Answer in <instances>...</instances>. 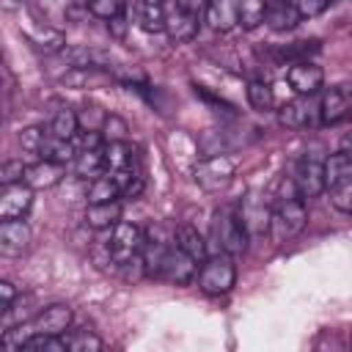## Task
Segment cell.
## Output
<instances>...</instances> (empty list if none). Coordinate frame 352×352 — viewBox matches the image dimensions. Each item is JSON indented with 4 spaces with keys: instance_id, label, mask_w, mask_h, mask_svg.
<instances>
[{
    "instance_id": "6da1fadb",
    "label": "cell",
    "mask_w": 352,
    "mask_h": 352,
    "mask_svg": "<svg viewBox=\"0 0 352 352\" xmlns=\"http://www.w3.org/2000/svg\"><path fill=\"white\" fill-rule=\"evenodd\" d=\"M72 322H74L72 308H69L66 302H52V305L41 308L36 316H30V319L19 322L14 330L8 327V333H6V338H3V344H0V346L19 349V346H22V341H25L28 336H36V333H44V336H63V333H69V330H72Z\"/></svg>"
},
{
    "instance_id": "7a4b0ae2",
    "label": "cell",
    "mask_w": 352,
    "mask_h": 352,
    "mask_svg": "<svg viewBox=\"0 0 352 352\" xmlns=\"http://www.w3.org/2000/svg\"><path fill=\"white\" fill-rule=\"evenodd\" d=\"M308 226V206L300 195H289L280 198L272 209H270V228L267 234L275 242H289L297 234H302V228Z\"/></svg>"
},
{
    "instance_id": "3957f363",
    "label": "cell",
    "mask_w": 352,
    "mask_h": 352,
    "mask_svg": "<svg viewBox=\"0 0 352 352\" xmlns=\"http://www.w3.org/2000/svg\"><path fill=\"white\" fill-rule=\"evenodd\" d=\"M195 278H198V289L209 297H220V294H228L236 283V264H234V256L228 253H214V256H206L201 261V270H195Z\"/></svg>"
},
{
    "instance_id": "277c9868",
    "label": "cell",
    "mask_w": 352,
    "mask_h": 352,
    "mask_svg": "<svg viewBox=\"0 0 352 352\" xmlns=\"http://www.w3.org/2000/svg\"><path fill=\"white\" fill-rule=\"evenodd\" d=\"M143 236H146V231H143L138 223L118 220V223L110 228V239L104 242V245H107V253H110V261H113L116 267H121V264L132 261L135 256H140Z\"/></svg>"
},
{
    "instance_id": "5b68a950",
    "label": "cell",
    "mask_w": 352,
    "mask_h": 352,
    "mask_svg": "<svg viewBox=\"0 0 352 352\" xmlns=\"http://www.w3.org/2000/svg\"><path fill=\"white\" fill-rule=\"evenodd\" d=\"M234 173H236V165L231 157L226 154H212V157H204L195 170H192V179L201 190L206 192H220L226 190L231 182H234Z\"/></svg>"
},
{
    "instance_id": "8992f818",
    "label": "cell",
    "mask_w": 352,
    "mask_h": 352,
    "mask_svg": "<svg viewBox=\"0 0 352 352\" xmlns=\"http://www.w3.org/2000/svg\"><path fill=\"white\" fill-rule=\"evenodd\" d=\"M214 239H217V248L220 253H228V256H242L248 250V242H250V234L242 223V217L236 212H217L214 217Z\"/></svg>"
},
{
    "instance_id": "52a82bcc",
    "label": "cell",
    "mask_w": 352,
    "mask_h": 352,
    "mask_svg": "<svg viewBox=\"0 0 352 352\" xmlns=\"http://www.w3.org/2000/svg\"><path fill=\"white\" fill-rule=\"evenodd\" d=\"M19 28H22V33H25V38H28L38 52L58 55V52L66 47V36H63V30L55 28V25H50L47 19H41L36 11H30L28 19H25Z\"/></svg>"
},
{
    "instance_id": "ba28073f",
    "label": "cell",
    "mask_w": 352,
    "mask_h": 352,
    "mask_svg": "<svg viewBox=\"0 0 352 352\" xmlns=\"http://www.w3.org/2000/svg\"><path fill=\"white\" fill-rule=\"evenodd\" d=\"M352 107V88L346 82L330 85L319 96V124L322 126H336L349 116Z\"/></svg>"
},
{
    "instance_id": "9c48e42d",
    "label": "cell",
    "mask_w": 352,
    "mask_h": 352,
    "mask_svg": "<svg viewBox=\"0 0 352 352\" xmlns=\"http://www.w3.org/2000/svg\"><path fill=\"white\" fill-rule=\"evenodd\" d=\"M286 82L297 96H316L324 88V72L314 60H294L286 69Z\"/></svg>"
},
{
    "instance_id": "30bf717a",
    "label": "cell",
    "mask_w": 352,
    "mask_h": 352,
    "mask_svg": "<svg viewBox=\"0 0 352 352\" xmlns=\"http://www.w3.org/2000/svg\"><path fill=\"white\" fill-rule=\"evenodd\" d=\"M294 192L305 201V198H319L324 192V173H322V160L316 157H302L294 165V176H292Z\"/></svg>"
},
{
    "instance_id": "8fae6325",
    "label": "cell",
    "mask_w": 352,
    "mask_h": 352,
    "mask_svg": "<svg viewBox=\"0 0 352 352\" xmlns=\"http://www.w3.org/2000/svg\"><path fill=\"white\" fill-rule=\"evenodd\" d=\"M33 242V231L25 223V217L3 220L0 223V258H16L22 256Z\"/></svg>"
},
{
    "instance_id": "7c38bea8",
    "label": "cell",
    "mask_w": 352,
    "mask_h": 352,
    "mask_svg": "<svg viewBox=\"0 0 352 352\" xmlns=\"http://www.w3.org/2000/svg\"><path fill=\"white\" fill-rule=\"evenodd\" d=\"M30 206H33V190L25 182L0 184V223L25 217L30 212Z\"/></svg>"
},
{
    "instance_id": "4fadbf2b",
    "label": "cell",
    "mask_w": 352,
    "mask_h": 352,
    "mask_svg": "<svg viewBox=\"0 0 352 352\" xmlns=\"http://www.w3.org/2000/svg\"><path fill=\"white\" fill-rule=\"evenodd\" d=\"M278 121L289 129H305L311 124H319V102H314V96H297L278 110Z\"/></svg>"
},
{
    "instance_id": "5bb4252c",
    "label": "cell",
    "mask_w": 352,
    "mask_h": 352,
    "mask_svg": "<svg viewBox=\"0 0 352 352\" xmlns=\"http://www.w3.org/2000/svg\"><path fill=\"white\" fill-rule=\"evenodd\" d=\"M63 173H66V165H58L52 160H36L30 165H25V173H22V182L30 187V190H50L55 184L63 182Z\"/></svg>"
},
{
    "instance_id": "9a60e30c",
    "label": "cell",
    "mask_w": 352,
    "mask_h": 352,
    "mask_svg": "<svg viewBox=\"0 0 352 352\" xmlns=\"http://www.w3.org/2000/svg\"><path fill=\"white\" fill-rule=\"evenodd\" d=\"M198 25H201V16L198 14H190V11H182V8H170L165 11V30L170 41L182 44V41H192L195 33H198Z\"/></svg>"
},
{
    "instance_id": "2e32d148",
    "label": "cell",
    "mask_w": 352,
    "mask_h": 352,
    "mask_svg": "<svg viewBox=\"0 0 352 352\" xmlns=\"http://www.w3.org/2000/svg\"><path fill=\"white\" fill-rule=\"evenodd\" d=\"M204 22L214 33H231L236 28V0H206Z\"/></svg>"
},
{
    "instance_id": "e0dca14e",
    "label": "cell",
    "mask_w": 352,
    "mask_h": 352,
    "mask_svg": "<svg viewBox=\"0 0 352 352\" xmlns=\"http://www.w3.org/2000/svg\"><path fill=\"white\" fill-rule=\"evenodd\" d=\"M121 220V201L88 204L85 206V226L94 231H110Z\"/></svg>"
},
{
    "instance_id": "ac0fdd59",
    "label": "cell",
    "mask_w": 352,
    "mask_h": 352,
    "mask_svg": "<svg viewBox=\"0 0 352 352\" xmlns=\"http://www.w3.org/2000/svg\"><path fill=\"white\" fill-rule=\"evenodd\" d=\"M322 173H324V190L336 187V184H346L352 182V157L349 151H336L322 162Z\"/></svg>"
},
{
    "instance_id": "d6986e66",
    "label": "cell",
    "mask_w": 352,
    "mask_h": 352,
    "mask_svg": "<svg viewBox=\"0 0 352 352\" xmlns=\"http://www.w3.org/2000/svg\"><path fill=\"white\" fill-rule=\"evenodd\" d=\"M264 22L272 28V30H292L297 22H300V14L294 8L292 0H267V14H264Z\"/></svg>"
},
{
    "instance_id": "ffe728a7",
    "label": "cell",
    "mask_w": 352,
    "mask_h": 352,
    "mask_svg": "<svg viewBox=\"0 0 352 352\" xmlns=\"http://www.w3.org/2000/svg\"><path fill=\"white\" fill-rule=\"evenodd\" d=\"M170 239H173V245L176 248H182L190 258H195L198 264L206 258V242H204V236L198 234V228L195 226H176L173 228V234H170Z\"/></svg>"
},
{
    "instance_id": "44dd1931",
    "label": "cell",
    "mask_w": 352,
    "mask_h": 352,
    "mask_svg": "<svg viewBox=\"0 0 352 352\" xmlns=\"http://www.w3.org/2000/svg\"><path fill=\"white\" fill-rule=\"evenodd\" d=\"M104 146V143H102ZM102 146L99 148H77V154H74V173L80 176V179H96V176H102V173H107L104 170V157H102Z\"/></svg>"
},
{
    "instance_id": "7402d4cb",
    "label": "cell",
    "mask_w": 352,
    "mask_h": 352,
    "mask_svg": "<svg viewBox=\"0 0 352 352\" xmlns=\"http://www.w3.org/2000/svg\"><path fill=\"white\" fill-rule=\"evenodd\" d=\"M102 157H104V170L107 173H116L126 165H132L138 157H135V148L126 143V140H110L102 146Z\"/></svg>"
},
{
    "instance_id": "603a6c76",
    "label": "cell",
    "mask_w": 352,
    "mask_h": 352,
    "mask_svg": "<svg viewBox=\"0 0 352 352\" xmlns=\"http://www.w3.org/2000/svg\"><path fill=\"white\" fill-rule=\"evenodd\" d=\"M110 176L116 179V187H118V195H121V198H138V195L143 192L146 179H143V170H140L138 160H135L132 165H126V168L110 173Z\"/></svg>"
},
{
    "instance_id": "cb8c5ba5",
    "label": "cell",
    "mask_w": 352,
    "mask_h": 352,
    "mask_svg": "<svg viewBox=\"0 0 352 352\" xmlns=\"http://www.w3.org/2000/svg\"><path fill=\"white\" fill-rule=\"evenodd\" d=\"M74 154H77V146L72 140H60V138H52L50 132L44 135V143L38 148V157L41 160H52L58 165H69L74 162Z\"/></svg>"
},
{
    "instance_id": "d4e9b609",
    "label": "cell",
    "mask_w": 352,
    "mask_h": 352,
    "mask_svg": "<svg viewBox=\"0 0 352 352\" xmlns=\"http://www.w3.org/2000/svg\"><path fill=\"white\" fill-rule=\"evenodd\" d=\"M47 132H50L52 138H60V140H74V135L80 132L77 113H74L72 107H60V110H55L52 118H50Z\"/></svg>"
},
{
    "instance_id": "484cf974",
    "label": "cell",
    "mask_w": 352,
    "mask_h": 352,
    "mask_svg": "<svg viewBox=\"0 0 352 352\" xmlns=\"http://www.w3.org/2000/svg\"><path fill=\"white\" fill-rule=\"evenodd\" d=\"M264 14L267 0H236V25H242V30H256L264 25Z\"/></svg>"
},
{
    "instance_id": "4316f807",
    "label": "cell",
    "mask_w": 352,
    "mask_h": 352,
    "mask_svg": "<svg viewBox=\"0 0 352 352\" xmlns=\"http://www.w3.org/2000/svg\"><path fill=\"white\" fill-rule=\"evenodd\" d=\"M239 217H242V223H245V228H248L250 236L253 234H267V228H270V206H264V204L248 201L242 206Z\"/></svg>"
},
{
    "instance_id": "83f0119b",
    "label": "cell",
    "mask_w": 352,
    "mask_h": 352,
    "mask_svg": "<svg viewBox=\"0 0 352 352\" xmlns=\"http://www.w3.org/2000/svg\"><path fill=\"white\" fill-rule=\"evenodd\" d=\"M88 204H104V201H121L118 195V187H116V179L110 173H102L96 179L88 182V192H85Z\"/></svg>"
},
{
    "instance_id": "f1b7e54d",
    "label": "cell",
    "mask_w": 352,
    "mask_h": 352,
    "mask_svg": "<svg viewBox=\"0 0 352 352\" xmlns=\"http://www.w3.org/2000/svg\"><path fill=\"white\" fill-rule=\"evenodd\" d=\"M245 96H248V104L258 113H267L275 107V94H272V85L264 82V80H250L248 88H245Z\"/></svg>"
},
{
    "instance_id": "f546056e",
    "label": "cell",
    "mask_w": 352,
    "mask_h": 352,
    "mask_svg": "<svg viewBox=\"0 0 352 352\" xmlns=\"http://www.w3.org/2000/svg\"><path fill=\"white\" fill-rule=\"evenodd\" d=\"M138 28L146 33H162L165 30V8L157 3H143L138 6Z\"/></svg>"
},
{
    "instance_id": "4dcf8cb0",
    "label": "cell",
    "mask_w": 352,
    "mask_h": 352,
    "mask_svg": "<svg viewBox=\"0 0 352 352\" xmlns=\"http://www.w3.org/2000/svg\"><path fill=\"white\" fill-rule=\"evenodd\" d=\"M63 341H66V349L69 352H99L104 346V341L94 330H88V327L63 333Z\"/></svg>"
},
{
    "instance_id": "1f68e13d",
    "label": "cell",
    "mask_w": 352,
    "mask_h": 352,
    "mask_svg": "<svg viewBox=\"0 0 352 352\" xmlns=\"http://www.w3.org/2000/svg\"><path fill=\"white\" fill-rule=\"evenodd\" d=\"M85 8L91 16L110 22L126 11V0H85Z\"/></svg>"
},
{
    "instance_id": "d6a6232c",
    "label": "cell",
    "mask_w": 352,
    "mask_h": 352,
    "mask_svg": "<svg viewBox=\"0 0 352 352\" xmlns=\"http://www.w3.org/2000/svg\"><path fill=\"white\" fill-rule=\"evenodd\" d=\"M126 132H129L126 121L121 116H116V113H107L104 121H102V126H99V135H102L104 143H110V140H126Z\"/></svg>"
},
{
    "instance_id": "836d02e7",
    "label": "cell",
    "mask_w": 352,
    "mask_h": 352,
    "mask_svg": "<svg viewBox=\"0 0 352 352\" xmlns=\"http://www.w3.org/2000/svg\"><path fill=\"white\" fill-rule=\"evenodd\" d=\"M19 349H47V352H66V341L63 336H44V333H36V336H28L22 341Z\"/></svg>"
},
{
    "instance_id": "e575fe53",
    "label": "cell",
    "mask_w": 352,
    "mask_h": 352,
    "mask_svg": "<svg viewBox=\"0 0 352 352\" xmlns=\"http://www.w3.org/2000/svg\"><path fill=\"white\" fill-rule=\"evenodd\" d=\"M44 135H47L44 126H25V129L19 132V146H22V151H25V154H38V148H41V143H44Z\"/></svg>"
},
{
    "instance_id": "d590c367",
    "label": "cell",
    "mask_w": 352,
    "mask_h": 352,
    "mask_svg": "<svg viewBox=\"0 0 352 352\" xmlns=\"http://www.w3.org/2000/svg\"><path fill=\"white\" fill-rule=\"evenodd\" d=\"M327 192H330V204H333L341 214H349V212H352V182L327 187Z\"/></svg>"
},
{
    "instance_id": "8d00e7d4",
    "label": "cell",
    "mask_w": 352,
    "mask_h": 352,
    "mask_svg": "<svg viewBox=\"0 0 352 352\" xmlns=\"http://www.w3.org/2000/svg\"><path fill=\"white\" fill-rule=\"evenodd\" d=\"M292 3H294V8H297L300 19H314V16L324 14L333 0H292Z\"/></svg>"
},
{
    "instance_id": "74e56055",
    "label": "cell",
    "mask_w": 352,
    "mask_h": 352,
    "mask_svg": "<svg viewBox=\"0 0 352 352\" xmlns=\"http://www.w3.org/2000/svg\"><path fill=\"white\" fill-rule=\"evenodd\" d=\"M25 165L22 160H6L0 165V184H14V182H22V173H25Z\"/></svg>"
},
{
    "instance_id": "f35d334b",
    "label": "cell",
    "mask_w": 352,
    "mask_h": 352,
    "mask_svg": "<svg viewBox=\"0 0 352 352\" xmlns=\"http://www.w3.org/2000/svg\"><path fill=\"white\" fill-rule=\"evenodd\" d=\"M19 297V289L11 280H0V314H6Z\"/></svg>"
},
{
    "instance_id": "ab89813d",
    "label": "cell",
    "mask_w": 352,
    "mask_h": 352,
    "mask_svg": "<svg viewBox=\"0 0 352 352\" xmlns=\"http://www.w3.org/2000/svg\"><path fill=\"white\" fill-rule=\"evenodd\" d=\"M173 6L176 8H182V11H190V14H204V6H206V0H173Z\"/></svg>"
},
{
    "instance_id": "60d3db41",
    "label": "cell",
    "mask_w": 352,
    "mask_h": 352,
    "mask_svg": "<svg viewBox=\"0 0 352 352\" xmlns=\"http://www.w3.org/2000/svg\"><path fill=\"white\" fill-rule=\"evenodd\" d=\"M22 0H0V11H19Z\"/></svg>"
},
{
    "instance_id": "b9f144b4",
    "label": "cell",
    "mask_w": 352,
    "mask_h": 352,
    "mask_svg": "<svg viewBox=\"0 0 352 352\" xmlns=\"http://www.w3.org/2000/svg\"><path fill=\"white\" fill-rule=\"evenodd\" d=\"M0 316H3V314H0ZM6 333H8V327H6V324H3V319H0V344H3V338H6Z\"/></svg>"
},
{
    "instance_id": "7bdbcfd3",
    "label": "cell",
    "mask_w": 352,
    "mask_h": 352,
    "mask_svg": "<svg viewBox=\"0 0 352 352\" xmlns=\"http://www.w3.org/2000/svg\"><path fill=\"white\" fill-rule=\"evenodd\" d=\"M143 3H157V6H165V0H143Z\"/></svg>"
}]
</instances>
